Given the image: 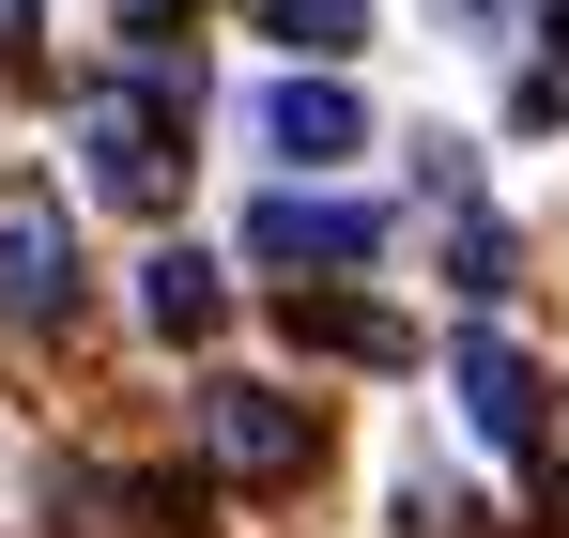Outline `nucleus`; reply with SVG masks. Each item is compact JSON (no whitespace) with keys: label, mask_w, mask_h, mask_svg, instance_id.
Returning <instances> with one entry per match:
<instances>
[{"label":"nucleus","mask_w":569,"mask_h":538,"mask_svg":"<svg viewBox=\"0 0 569 538\" xmlns=\"http://www.w3.org/2000/svg\"><path fill=\"white\" fill-rule=\"evenodd\" d=\"M262 31L323 62V47H355V31H370V0H262Z\"/></svg>","instance_id":"nucleus-8"},{"label":"nucleus","mask_w":569,"mask_h":538,"mask_svg":"<svg viewBox=\"0 0 569 538\" xmlns=\"http://www.w3.org/2000/svg\"><path fill=\"white\" fill-rule=\"evenodd\" d=\"M523 108H539V123H569V0H555V62L523 78Z\"/></svg>","instance_id":"nucleus-9"},{"label":"nucleus","mask_w":569,"mask_h":538,"mask_svg":"<svg viewBox=\"0 0 569 538\" xmlns=\"http://www.w3.org/2000/svg\"><path fill=\"white\" fill-rule=\"evenodd\" d=\"M0 47H31V0H0Z\"/></svg>","instance_id":"nucleus-10"},{"label":"nucleus","mask_w":569,"mask_h":538,"mask_svg":"<svg viewBox=\"0 0 569 538\" xmlns=\"http://www.w3.org/2000/svg\"><path fill=\"white\" fill-rule=\"evenodd\" d=\"M139 308H154L170 339H216V323H231V277L186 262V247H154V262H139Z\"/></svg>","instance_id":"nucleus-7"},{"label":"nucleus","mask_w":569,"mask_h":538,"mask_svg":"<svg viewBox=\"0 0 569 538\" xmlns=\"http://www.w3.org/2000/svg\"><path fill=\"white\" fill-rule=\"evenodd\" d=\"M262 139H278L292 170H339V155H370V108L339 78H292V92H262Z\"/></svg>","instance_id":"nucleus-5"},{"label":"nucleus","mask_w":569,"mask_h":538,"mask_svg":"<svg viewBox=\"0 0 569 538\" xmlns=\"http://www.w3.org/2000/svg\"><path fill=\"white\" fill-rule=\"evenodd\" d=\"M370 200H247V262H370Z\"/></svg>","instance_id":"nucleus-4"},{"label":"nucleus","mask_w":569,"mask_h":538,"mask_svg":"<svg viewBox=\"0 0 569 538\" xmlns=\"http://www.w3.org/2000/svg\"><path fill=\"white\" fill-rule=\"evenodd\" d=\"M78 139H93V185L123 216H170V200H186V78H170V62L108 78L93 108H78Z\"/></svg>","instance_id":"nucleus-1"},{"label":"nucleus","mask_w":569,"mask_h":538,"mask_svg":"<svg viewBox=\"0 0 569 538\" xmlns=\"http://www.w3.org/2000/svg\"><path fill=\"white\" fill-rule=\"evenodd\" d=\"M78 308V247L31 185H0V323H62Z\"/></svg>","instance_id":"nucleus-3"},{"label":"nucleus","mask_w":569,"mask_h":538,"mask_svg":"<svg viewBox=\"0 0 569 538\" xmlns=\"http://www.w3.org/2000/svg\"><path fill=\"white\" fill-rule=\"evenodd\" d=\"M200 431H216L231 477H262V492H292V477L323 461V416H308L292 385H216V400H200Z\"/></svg>","instance_id":"nucleus-2"},{"label":"nucleus","mask_w":569,"mask_h":538,"mask_svg":"<svg viewBox=\"0 0 569 538\" xmlns=\"http://www.w3.org/2000/svg\"><path fill=\"white\" fill-rule=\"evenodd\" d=\"M462 416L492 447H539V369L508 355V339H462Z\"/></svg>","instance_id":"nucleus-6"}]
</instances>
